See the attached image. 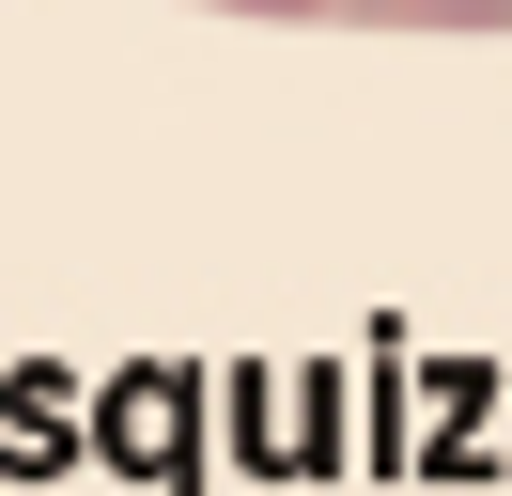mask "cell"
I'll return each mask as SVG.
<instances>
[{"label": "cell", "instance_id": "6da1fadb", "mask_svg": "<svg viewBox=\"0 0 512 496\" xmlns=\"http://www.w3.org/2000/svg\"><path fill=\"white\" fill-rule=\"evenodd\" d=\"M373 31H512V0H342Z\"/></svg>", "mask_w": 512, "mask_h": 496}, {"label": "cell", "instance_id": "7a4b0ae2", "mask_svg": "<svg viewBox=\"0 0 512 496\" xmlns=\"http://www.w3.org/2000/svg\"><path fill=\"white\" fill-rule=\"evenodd\" d=\"M218 16H342V0H218Z\"/></svg>", "mask_w": 512, "mask_h": 496}]
</instances>
